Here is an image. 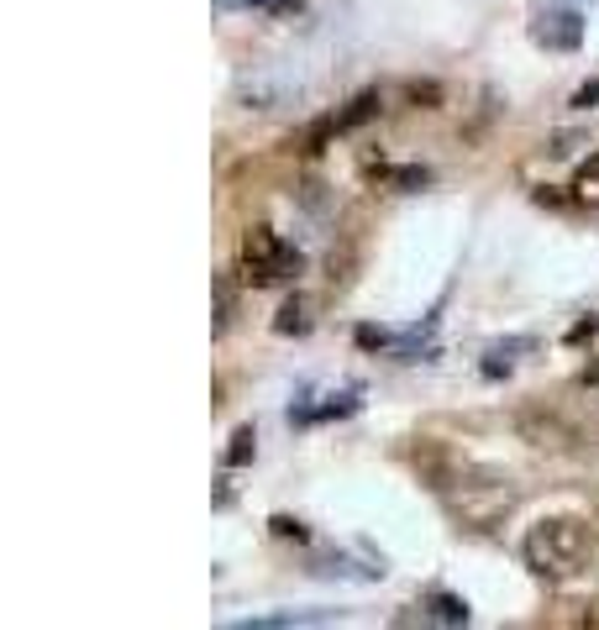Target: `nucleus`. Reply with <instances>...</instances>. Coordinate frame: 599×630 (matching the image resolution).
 <instances>
[{
  "label": "nucleus",
  "mask_w": 599,
  "mask_h": 630,
  "mask_svg": "<svg viewBox=\"0 0 599 630\" xmlns=\"http://www.w3.org/2000/svg\"><path fill=\"white\" fill-rule=\"evenodd\" d=\"M589 547H595L589 520H579V515H547V520H537V526L526 531V541H520V557H526V568L537 572V578H552V583H562V578L583 572V562H589Z\"/></svg>",
  "instance_id": "f257e3e1"
},
{
  "label": "nucleus",
  "mask_w": 599,
  "mask_h": 630,
  "mask_svg": "<svg viewBox=\"0 0 599 630\" xmlns=\"http://www.w3.org/2000/svg\"><path fill=\"white\" fill-rule=\"evenodd\" d=\"M237 274L242 284L268 289V284H284V278L300 274V253L290 242H280L274 226H247L242 232V253H237Z\"/></svg>",
  "instance_id": "f03ea898"
},
{
  "label": "nucleus",
  "mask_w": 599,
  "mask_h": 630,
  "mask_svg": "<svg viewBox=\"0 0 599 630\" xmlns=\"http://www.w3.org/2000/svg\"><path fill=\"white\" fill-rule=\"evenodd\" d=\"M531 38H537L547 53H573L583 42V17L573 6H547V11H537V21H531Z\"/></svg>",
  "instance_id": "7ed1b4c3"
},
{
  "label": "nucleus",
  "mask_w": 599,
  "mask_h": 630,
  "mask_svg": "<svg viewBox=\"0 0 599 630\" xmlns=\"http://www.w3.org/2000/svg\"><path fill=\"white\" fill-rule=\"evenodd\" d=\"M510 505H516V489H510V484H489V489H484V484H468V489L458 494V515L468 526H479V531H489Z\"/></svg>",
  "instance_id": "20e7f679"
},
{
  "label": "nucleus",
  "mask_w": 599,
  "mask_h": 630,
  "mask_svg": "<svg viewBox=\"0 0 599 630\" xmlns=\"http://www.w3.org/2000/svg\"><path fill=\"white\" fill-rule=\"evenodd\" d=\"M520 353H537V342L531 336H510V342H495L489 353H484V378H505L516 368Z\"/></svg>",
  "instance_id": "39448f33"
},
{
  "label": "nucleus",
  "mask_w": 599,
  "mask_h": 630,
  "mask_svg": "<svg viewBox=\"0 0 599 630\" xmlns=\"http://www.w3.org/2000/svg\"><path fill=\"white\" fill-rule=\"evenodd\" d=\"M368 116H379V95H374V90H363L358 100H347V111H337V116H326L332 121V132H353V126H363V121Z\"/></svg>",
  "instance_id": "423d86ee"
},
{
  "label": "nucleus",
  "mask_w": 599,
  "mask_h": 630,
  "mask_svg": "<svg viewBox=\"0 0 599 630\" xmlns=\"http://www.w3.org/2000/svg\"><path fill=\"white\" fill-rule=\"evenodd\" d=\"M573 205H583V211H599V153L595 158H583L579 163V174H573Z\"/></svg>",
  "instance_id": "0eeeda50"
},
{
  "label": "nucleus",
  "mask_w": 599,
  "mask_h": 630,
  "mask_svg": "<svg viewBox=\"0 0 599 630\" xmlns=\"http://www.w3.org/2000/svg\"><path fill=\"white\" fill-rule=\"evenodd\" d=\"M274 332H280V336H305V332H311V299H305V295L284 299V311L274 315Z\"/></svg>",
  "instance_id": "6e6552de"
},
{
  "label": "nucleus",
  "mask_w": 599,
  "mask_h": 630,
  "mask_svg": "<svg viewBox=\"0 0 599 630\" xmlns=\"http://www.w3.org/2000/svg\"><path fill=\"white\" fill-rule=\"evenodd\" d=\"M321 620H332V614H326V610H321V614L284 610V614H253V620H242L237 630H290V626H321Z\"/></svg>",
  "instance_id": "1a4fd4ad"
},
{
  "label": "nucleus",
  "mask_w": 599,
  "mask_h": 630,
  "mask_svg": "<svg viewBox=\"0 0 599 630\" xmlns=\"http://www.w3.org/2000/svg\"><path fill=\"white\" fill-rule=\"evenodd\" d=\"M426 614H432L437 626H468V620H474V614H468V604H463V599H453V593H432V599H426Z\"/></svg>",
  "instance_id": "9d476101"
},
{
  "label": "nucleus",
  "mask_w": 599,
  "mask_h": 630,
  "mask_svg": "<svg viewBox=\"0 0 599 630\" xmlns=\"http://www.w3.org/2000/svg\"><path fill=\"white\" fill-rule=\"evenodd\" d=\"M253 453H258V436H253V426H242V431L232 436V453H226V468H242V463H253Z\"/></svg>",
  "instance_id": "9b49d317"
},
{
  "label": "nucleus",
  "mask_w": 599,
  "mask_h": 630,
  "mask_svg": "<svg viewBox=\"0 0 599 630\" xmlns=\"http://www.w3.org/2000/svg\"><path fill=\"white\" fill-rule=\"evenodd\" d=\"M384 179H389V184H395V190H420V184H426V169H379Z\"/></svg>",
  "instance_id": "f8f14e48"
},
{
  "label": "nucleus",
  "mask_w": 599,
  "mask_h": 630,
  "mask_svg": "<svg viewBox=\"0 0 599 630\" xmlns=\"http://www.w3.org/2000/svg\"><path fill=\"white\" fill-rule=\"evenodd\" d=\"M226 321H232V284L216 278V332H226Z\"/></svg>",
  "instance_id": "ddd939ff"
},
{
  "label": "nucleus",
  "mask_w": 599,
  "mask_h": 630,
  "mask_svg": "<svg viewBox=\"0 0 599 630\" xmlns=\"http://www.w3.org/2000/svg\"><path fill=\"white\" fill-rule=\"evenodd\" d=\"M268 526H274V536H284V541H305V526H300V520H290V515H274Z\"/></svg>",
  "instance_id": "4468645a"
},
{
  "label": "nucleus",
  "mask_w": 599,
  "mask_h": 630,
  "mask_svg": "<svg viewBox=\"0 0 599 630\" xmlns=\"http://www.w3.org/2000/svg\"><path fill=\"white\" fill-rule=\"evenodd\" d=\"M358 347H395V336L379 326H358Z\"/></svg>",
  "instance_id": "2eb2a0df"
},
{
  "label": "nucleus",
  "mask_w": 599,
  "mask_h": 630,
  "mask_svg": "<svg viewBox=\"0 0 599 630\" xmlns=\"http://www.w3.org/2000/svg\"><path fill=\"white\" fill-rule=\"evenodd\" d=\"M589 105H599V79H589V84L573 90V111H589Z\"/></svg>",
  "instance_id": "dca6fc26"
},
{
  "label": "nucleus",
  "mask_w": 599,
  "mask_h": 630,
  "mask_svg": "<svg viewBox=\"0 0 599 630\" xmlns=\"http://www.w3.org/2000/svg\"><path fill=\"white\" fill-rule=\"evenodd\" d=\"M599 332V315H589V321H579L573 332H568V342H583V336H595Z\"/></svg>",
  "instance_id": "f3484780"
},
{
  "label": "nucleus",
  "mask_w": 599,
  "mask_h": 630,
  "mask_svg": "<svg viewBox=\"0 0 599 630\" xmlns=\"http://www.w3.org/2000/svg\"><path fill=\"white\" fill-rule=\"evenodd\" d=\"M300 6H305V0H274V6H268V11H274V17H295Z\"/></svg>",
  "instance_id": "a211bd4d"
},
{
  "label": "nucleus",
  "mask_w": 599,
  "mask_h": 630,
  "mask_svg": "<svg viewBox=\"0 0 599 630\" xmlns=\"http://www.w3.org/2000/svg\"><path fill=\"white\" fill-rule=\"evenodd\" d=\"M221 11H247V6H258V0H216Z\"/></svg>",
  "instance_id": "6ab92c4d"
}]
</instances>
